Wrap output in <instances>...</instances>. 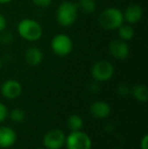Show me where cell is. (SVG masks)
<instances>
[{"label": "cell", "instance_id": "obj_1", "mask_svg": "<svg viewBox=\"0 0 148 149\" xmlns=\"http://www.w3.org/2000/svg\"><path fill=\"white\" fill-rule=\"evenodd\" d=\"M78 7L72 1H63L56 10V20L63 28H70L78 18Z\"/></svg>", "mask_w": 148, "mask_h": 149}, {"label": "cell", "instance_id": "obj_2", "mask_svg": "<svg viewBox=\"0 0 148 149\" xmlns=\"http://www.w3.org/2000/svg\"><path fill=\"white\" fill-rule=\"evenodd\" d=\"M97 22L101 28L106 31L118 30L124 24L123 11L117 7H108L99 13Z\"/></svg>", "mask_w": 148, "mask_h": 149}, {"label": "cell", "instance_id": "obj_3", "mask_svg": "<svg viewBox=\"0 0 148 149\" xmlns=\"http://www.w3.org/2000/svg\"><path fill=\"white\" fill-rule=\"evenodd\" d=\"M16 31L22 39L28 42H37L43 37V26L37 20L24 18L17 24Z\"/></svg>", "mask_w": 148, "mask_h": 149}, {"label": "cell", "instance_id": "obj_4", "mask_svg": "<svg viewBox=\"0 0 148 149\" xmlns=\"http://www.w3.org/2000/svg\"><path fill=\"white\" fill-rule=\"evenodd\" d=\"M51 49L55 55L59 57H66L73 50V42L66 33H58L52 39Z\"/></svg>", "mask_w": 148, "mask_h": 149}, {"label": "cell", "instance_id": "obj_5", "mask_svg": "<svg viewBox=\"0 0 148 149\" xmlns=\"http://www.w3.org/2000/svg\"><path fill=\"white\" fill-rule=\"evenodd\" d=\"M91 76L97 82H106L113 77L115 72L114 65L108 60H99L91 67Z\"/></svg>", "mask_w": 148, "mask_h": 149}, {"label": "cell", "instance_id": "obj_6", "mask_svg": "<svg viewBox=\"0 0 148 149\" xmlns=\"http://www.w3.org/2000/svg\"><path fill=\"white\" fill-rule=\"evenodd\" d=\"M65 145L67 149H91L92 142L85 132L71 131L69 135L66 136Z\"/></svg>", "mask_w": 148, "mask_h": 149}, {"label": "cell", "instance_id": "obj_7", "mask_svg": "<svg viewBox=\"0 0 148 149\" xmlns=\"http://www.w3.org/2000/svg\"><path fill=\"white\" fill-rule=\"evenodd\" d=\"M65 139L66 135L62 130H50L43 138L44 147L46 149H61L65 145Z\"/></svg>", "mask_w": 148, "mask_h": 149}, {"label": "cell", "instance_id": "obj_8", "mask_svg": "<svg viewBox=\"0 0 148 149\" xmlns=\"http://www.w3.org/2000/svg\"><path fill=\"white\" fill-rule=\"evenodd\" d=\"M109 52L117 60H126L130 55V48L127 42L121 39H114L109 44Z\"/></svg>", "mask_w": 148, "mask_h": 149}, {"label": "cell", "instance_id": "obj_9", "mask_svg": "<svg viewBox=\"0 0 148 149\" xmlns=\"http://www.w3.org/2000/svg\"><path fill=\"white\" fill-rule=\"evenodd\" d=\"M1 94L7 100H15L22 94V86L15 79H7L1 84Z\"/></svg>", "mask_w": 148, "mask_h": 149}, {"label": "cell", "instance_id": "obj_10", "mask_svg": "<svg viewBox=\"0 0 148 149\" xmlns=\"http://www.w3.org/2000/svg\"><path fill=\"white\" fill-rule=\"evenodd\" d=\"M124 15V22L129 24H135L142 19L143 16V8L140 4L132 3L126 7L123 11Z\"/></svg>", "mask_w": 148, "mask_h": 149}, {"label": "cell", "instance_id": "obj_11", "mask_svg": "<svg viewBox=\"0 0 148 149\" xmlns=\"http://www.w3.org/2000/svg\"><path fill=\"white\" fill-rule=\"evenodd\" d=\"M17 140L16 132L8 126L0 127V148H10L15 144Z\"/></svg>", "mask_w": 148, "mask_h": 149}, {"label": "cell", "instance_id": "obj_12", "mask_svg": "<svg viewBox=\"0 0 148 149\" xmlns=\"http://www.w3.org/2000/svg\"><path fill=\"white\" fill-rule=\"evenodd\" d=\"M90 114L97 119H106L111 114V107L104 100H97L89 108Z\"/></svg>", "mask_w": 148, "mask_h": 149}, {"label": "cell", "instance_id": "obj_13", "mask_svg": "<svg viewBox=\"0 0 148 149\" xmlns=\"http://www.w3.org/2000/svg\"><path fill=\"white\" fill-rule=\"evenodd\" d=\"M24 60L31 66H38L44 60V54L37 46H31L24 52Z\"/></svg>", "mask_w": 148, "mask_h": 149}, {"label": "cell", "instance_id": "obj_14", "mask_svg": "<svg viewBox=\"0 0 148 149\" xmlns=\"http://www.w3.org/2000/svg\"><path fill=\"white\" fill-rule=\"evenodd\" d=\"M132 95L139 102H146L148 100V88L145 84L138 83L132 88Z\"/></svg>", "mask_w": 148, "mask_h": 149}, {"label": "cell", "instance_id": "obj_15", "mask_svg": "<svg viewBox=\"0 0 148 149\" xmlns=\"http://www.w3.org/2000/svg\"><path fill=\"white\" fill-rule=\"evenodd\" d=\"M118 35H119V39L123 40V41H125V42L131 41L135 36L134 28L132 26V24H123L122 26L118 29Z\"/></svg>", "mask_w": 148, "mask_h": 149}, {"label": "cell", "instance_id": "obj_16", "mask_svg": "<svg viewBox=\"0 0 148 149\" xmlns=\"http://www.w3.org/2000/svg\"><path fill=\"white\" fill-rule=\"evenodd\" d=\"M78 10L82 11L85 14H90L97 9V3L94 0H78L77 2Z\"/></svg>", "mask_w": 148, "mask_h": 149}, {"label": "cell", "instance_id": "obj_17", "mask_svg": "<svg viewBox=\"0 0 148 149\" xmlns=\"http://www.w3.org/2000/svg\"><path fill=\"white\" fill-rule=\"evenodd\" d=\"M67 126L71 131H78L83 127V120L78 115H71L67 119Z\"/></svg>", "mask_w": 148, "mask_h": 149}, {"label": "cell", "instance_id": "obj_18", "mask_svg": "<svg viewBox=\"0 0 148 149\" xmlns=\"http://www.w3.org/2000/svg\"><path fill=\"white\" fill-rule=\"evenodd\" d=\"M10 119H11L12 122L14 123H22L24 122V118H26V114L22 110V109H13V110L10 112V115H9Z\"/></svg>", "mask_w": 148, "mask_h": 149}, {"label": "cell", "instance_id": "obj_19", "mask_svg": "<svg viewBox=\"0 0 148 149\" xmlns=\"http://www.w3.org/2000/svg\"><path fill=\"white\" fill-rule=\"evenodd\" d=\"M14 41V36L11 31H8L4 30L3 31L0 33V44L3 45H10Z\"/></svg>", "mask_w": 148, "mask_h": 149}, {"label": "cell", "instance_id": "obj_20", "mask_svg": "<svg viewBox=\"0 0 148 149\" xmlns=\"http://www.w3.org/2000/svg\"><path fill=\"white\" fill-rule=\"evenodd\" d=\"M7 116H8L7 108L5 107V104L0 102V123L5 121V119L7 118Z\"/></svg>", "mask_w": 148, "mask_h": 149}, {"label": "cell", "instance_id": "obj_21", "mask_svg": "<svg viewBox=\"0 0 148 149\" xmlns=\"http://www.w3.org/2000/svg\"><path fill=\"white\" fill-rule=\"evenodd\" d=\"M31 1L38 7H48L53 0H31Z\"/></svg>", "mask_w": 148, "mask_h": 149}, {"label": "cell", "instance_id": "obj_22", "mask_svg": "<svg viewBox=\"0 0 148 149\" xmlns=\"http://www.w3.org/2000/svg\"><path fill=\"white\" fill-rule=\"evenodd\" d=\"M129 92H130V88H129L127 85H121V86L118 88V93L120 94V95H122V96L128 95Z\"/></svg>", "mask_w": 148, "mask_h": 149}, {"label": "cell", "instance_id": "obj_23", "mask_svg": "<svg viewBox=\"0 0 148 149\" xmlns=\"http://www.w3.org/2000/svg\"><path fill=\"white\" fill-rule=\"evenodd\" d=\"M6 26H7V20L3 14L0 13V33L6 30Z\"/></svg>", "mask_w": 148, "mask_h": 149}, {"label": "cell", "instance_id": "obj_24", "mask_svg": "<svg viewBox=\"0 0 148 149\" xmlns=\"http://www.w3.org/2000/svg\"><path fill=\"white\" fill-rule=\"evenodd\" d=\"M140 148L141 149H148V136L144 135L140 141Z\"/></svg>", "mask_w": 148, "mask_h": 149}, {"label": "cell", "instance_id": "obj_25", "mask_svg": "<svg viewBox=\"0 0 148 149\" xmlns=\"http://www.w3.org/2000/svg\"><path fill=\"white\" fill-rule=\"evenodd\" d=\"M12 1H13V0H0V4H8Z\"/></svg>", "mask_w": 148, "mask_h": 149}, {"label": "cell", "instance_id": "obj_26", "mask_svg": "<svg viewBox=\"0 0 148 149\" xmlns=\"http://www.w3.org/2000/svg\"><path fill=\"white\" fill-rule=\"evenodd\" d=\"M1 67H2V61L0 59V69H1Z\"/></svg>", "mask_w": 148, "mask_h": 149}, {"label": "cell", "instance_id": "obj_27", "mask_svg": "<svg viewBox=\"0 0 148 149\" xmlns=\"http://www.w3.org/2000/svg\"><path fill=\"white\" fill-rule=\"evenodd\" d=\"M38 149H46V148H38Z\"/></svg>", "mask_w": 148, "mask_h": 149}]
</instances>
